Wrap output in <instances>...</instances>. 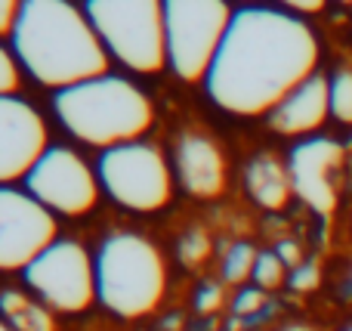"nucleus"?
I'll use <instances>...</instances> for the list:
<instances>
[{"label": "nucleus", "mask_w": 352, "mask_h": 331, "mask_svg": "<svg viewBox=\"0 0 352 331\" xmlns=\"http://www.w3.org/2000/svg\"><path fill=\"white\" fill-rule=\"evenodd\" d=\"M318 53L316 31L287 6H238L204 90L229 115L269 118L318 74Z\"/></svg>", "instance_id": "nucleus-1"}, {"label": "nucleus", "mask_w": 352, "mask_h": 331, "mask_svg": "<svg viewBox=\"0 0 352 331\" xmlns=\"http://www.w3.org/2000/svg\"><path fill=\"white\" fill-rule=\"evenodd\" d=\"M6 47L22 62L25 74L56 93L111 74V56L84 6L65 0H25Z\"/></svg>", "instance_id": "nucleus-2"}, {"label": "nucleus", "mask_w": 352, "mask_h": 331, "mask_svg": "<svg viewBox=\"0 0 352 331\" xmlns=\"http://www.w3.org/2000/svg\"><path fill=\"white\" fill-rule=\"evenodd\" d=\"M53 111L74 140L102 152L140 142L155 124L148 93L124 74H102L56 93Z\"/></svg>", "instance_id": "nucleus-3"}, {"label": "nucleus", "mask_w": 352, "mask_h": 331, "mask_svg": "<svg viewBox=\"0 0 352 331\" xmlns=\"http://www.w3.org/2000/svg\"><path fill=\"white\" fill-rule=\"evenodd\" d=\"M96 257V297L121 319L155 313L167 291V260L152 239L140 233H111Z\"/></svg>", "instance_id": "nucleus-4"}, {"label": "nucleus", "mask_w": 352, "mask_h": 331, "mask_svg": "<svg viewBox=\"0 0 352 331\" xmlns=\"http://www.w3.org/2000/svg\"><path fill=\"white\" fill-rule=\"evenodd\" d=\"M102 47L133 74L167 68L164 3L158 0H90L84 6Z\"/></svg>", "instance_id": "nucleus-5"}, {"label": "nucleus", "mask_w": 352, "mask_h": 331, "mask_svg": "<svg viewBox=\"0 0 352 331\" xmlns=\"http://www.w3.org/2000/svg\"><path fill=\"white\" fill-rule=\"evenodd\" d=\"M232 10L223 0H167V68L186 84L207 81L232 25Z\"/></svg>", "instance_id": "nucleus-6"}, {"label": "nucleus", "mask_w": 352, "mask_h": 331, "mask_svg": "<svg viewBox=\"0 0 352 331\" xmlns=\"http://www.w3.org/2000/svg\"><path fill=\"white\" fill-rule=\"evenodd\" d=\"M96 177L115 204L136 214H152L170 202L176 173L158 146L140 140L99 155Z\"/></svg>", "instance_id": "nucleus-7"}, {"label": "nucleus", "mask_w": 352, "mask_h": 331, "mask_svg": "<svg viewBox=\"0 0 352 331\" xmlns=\"http://www.w3.org/2000/svg\"><path fill=\"white\" fill-rule=\"evenodd\" d=\"M25 288L53 313H84L96 297V257L80 242L59 239L22 273Z\"/></svg>", "instance_id": "nucleus-8"}, {"label": "nucleus", "mask_w": 352, "mask_h": 331, "mask_svg": "<svg viewBox=\"0 0 352 331\" xmlns=\"http://www.w3.org/2000/svg\"><path fill=\"white\" fill-rule=\"evenodd\" d=\"M22 189L62 217H84L99 202V177L72 146H50L25 177Z\"/></svg>", "instance_id": "nucleus-9"}, {"label": "nucleus", "mask_w": 352, "mask_h": 331, "mask_svg": "<svg viewBox=\"0 0 352 331\" xmlns=\"http://www.w3.org/2000/svg\"><path fill=\"white\" fill-rule=\"evenodd\" d=\"M59 242V223L50 208L19 186H0V270L25 273Z\"/></svg>", "instance_id": "nucleus-10"}, {"label": "nucleus", "mask_w": 352, "mask_h": 331, "mask_svg": "<svg viewBox=\"0 0 352 331\" xmlns=\"http://www.w3.org/2000/svg\"><path fill=\"white\" fill-rule=\"evenodd\" d=\"M50 149L43 115L22 96H0V183H25Z\"/></svg>", "instance_id": "nucleus-11"}, {"label": "nucleus", "mask_w": 352, "mask_h": 331, "mask_svg": "<svg viewBox=\"0 0 352 331\" xmlns=\"http://www.w3.org/2000/svg\"><path fill=\"white\" fill-rule=\"evenodd\" d=\"M346 164V146L334 136H309L300 140L287 155L294 195L309 204L316 214L328 217L337 208V180Z\"/></svg>", "instance_id": "nucleus-12"}, {"label": "nucleus", "mask_w": 352, "mask_h": 331, "mask_svg": "<svg viewBox=\"0 0 352 331\" xmlns=\"http://www.w3.org/2000/svg\"><path fill=\"white\" fill-rule=\"evenodd\" d=\"M173 173L182 192L201 202H213L226 192L229 164L217 140L198 130H186L176 136L173 146Z\"/></svg>", "instance_id": "nucleus-13"}, {"label": "nucleus", "mask_w": 352, "mask_h": 331, "mask_svg": "<svg viewBox=\"0 0 352 331\" xmlns=\"http://www.w3.org/2000/svg\"><path fill=\"white\" fill-rule=\"evenodd\" d=\"M331 118V78L312 74L309 81L297 87L281 105L269 111V130L281 136H316L322 124Z\"/></svg>", "instance_id": "nucleus-14"}, {"label": "nucleus", "mask_w": 352, "mask_h": 331, "mask_svg": "<svg viewBox=\"0 0 352 331\" xmlns=\"http://www.w3.org/2000/svg\"><path fill=\"white\" fill-rule=\"evenodd\" d=\"M244 189L260 208L266 211H281L294 195L291 171L281 158L269 152H260L244 164Z\"/></svg>", "instance_id": "nucleus-15"}, {"label": "nucleus", "mask_w": 352, "mask_h": 331, "mask_svg": "<svg viewBox=\"0 0 352 331\" xmlns=\"http://www.w3.org/2000/svg\"><path fill=\"white\" fill-rule=\"evenodd\" d=\"M3 319L12 331H56V316L50 307H43L37 297H28L25 291L6 288L0 297Z\"/></svg>", "instance_id": "nucleus-16"}, {"label": "nucleus", "mask_w": 352, "mask_h": 331, "mask_svg": "<svg viewBox=\"0 0 352 331\" xmlns=\"http://www.w3.org/2000/svg\"><path fill=\"white\" fill-rule=\"evenodd\" d=\"M256 257H260V251H256L250 242H235L223 257V279L232 285H241V282H248V279H254Z\"/></svg>", "instance_id": "nucleus-17"}, {"label": "nucleus", "mask_w": 352, "mask_h": 331, "mask_svg": "<svg viewBox=\"0 0 352 331\" xmlns=\"http://www.w3.org/2000/svg\"><path fill=\"white\" fill-rule=\"evenodd\" d=\"M331 118L352 127V68H337L331 74Z\"/></svg>", "instance_id": "nucleus-18"}, {"label": "nucleus", "mask_w": 352, "mask_h": 331, "mask_svg": "<svg viewBox=\"0 0 352 331\" xmlns=\"http://www.w3.org/2000/svg\"><path fill=\"white\" fill-rule=\"evenodd\" d=\"M285 282H287L285 260H281L275 251H260L256 266H254V285L263 291H272V288H281Z\"/></svg>", "instance_id": "nucleus-19"}, {"label": "nucleus", "mask_w": 352, "mask_h": 331, "mask_svg": "<svg viewBox=\"0 0 352 331\" xmlns=\"http://www.w3.org/2000/svg\"><path fill=\"white\" fill-rule=\"evenodd\" d=\"M210 235L204 233V229H188L186 235L179 239V248H176V254H179V264L182 266H201L207 257H210Z\"/></svg>", "instance_id": "nucleus-20"}, {"label": "nucleus", "mask_w": 352, "mask_h": 331, "mask_svg": "<svg viewBox=\"0 0 352 331\" xmlns=\"http://www.w3.org/2000/svg\"><path fill=\"white\" fill-rule=\"evenodd\" d=\"M22 62L16 59L10 47H0V96H19V87H22Z\"/></svg>", "instance_id": "nucleus-21"}, {"label": "nucleus", "mask_w": 352, "mask_h": 331, "mask_svg": "<svg viewBox=\"0 0 352 331\" xmlns=\"http://www.w3.org/2000/svg\"><path fill=\"white\" fill-rule=\"evenodd\" d=\"M266 307H269L266 291L254 285V288H241V291H238L235 303H232V313H235V319H244V316H248V319L254 322Z\"/></svg>", "instance_id": "nucleus-22"}, {"label": "nucleus", "mask_w": 352, "mask_h": 331, "mask_svg": "<svg viewBox=\"0 0 352 331\" xmlns=\"http://www.w3.org/2000/svg\"><path fill=\"white\" fill-rule=\"evenodd\" d=\"M219 303H223V285H217V282L198 285V291H195V313L207 316L213 310H219Z\"/></svg>", "instance_id": "nucleus-23"}, {"label": "nucleus", "mask_w": 352, "mask_h": 331, "mask_svg": "<svg viewBox=\"0 0 352 331\" xmlns=\"http://www.w3.org/2000/svg\"><path fill=\"white\" fill-rule=\"evenodd\" d=\"M287 285L294 291H312L318 285V266L316 264H300L297 270L287 276Z\"/></svg>", "instance_id": "nucleus-24"}, {"label": "nucleus", "mask_w": 352, "mask_h": 331, "mask_svg": "<svg viewBox=\"0 0 352 331\" xmlns=\"http://www.w3.org/2000/svg\"><path fill=\"white\" fill-rule=\"evenodd\" d=\"M19 16H22V3L19 0H0V34L10 41L12 31L19 25Z\"/></svg>", "instance_id": "nucleus-25"}, {"label": "nucleus", "mask_w": 352, "mask_h": 331, "mask_svg": "<svg viewBox=\"0 0 352 331\" xmlns=\"http://www.w3.org/2000/svg\"><path fill=\"white\" fill-rule=\"evenodd\" d=\"M275 254L285 260V266H294V270L300 266V248L294 245V242H278V245H275Z\"/></svg>", "instance_id": "nucleus-26"}, {"label": "nucleus", "mask_w": 352, "mask_h": 331, "mask_svg": "<svg viewBox=\"0 0 352 331\" xmlns=\"http://www.w3.org/2000/svg\"><path fill=\"white\" fill-rule=\"evenodd\" d=\"M287 10L294 12V16H312V12H322L324 10V3L322 0H316V3H300V0H294V3H287Z\"/></svg>", "instance_id": "nucleus-27"}, {"label": "nucleus", "mask_w": 352, "mask_h": 331, "mask_svg": "<svg viewBox=\"0 0 352 331\" xmlns=\"http://www.w3.org/2000/svg\"><path fill=\"white\" fill-rule=\"evenodd\" d=\"M340 295H343V301H352V273L346 276V285H343V291H340Z\"/></svg>", "instance_id": "nucleus-28"}, {"label": "nucleus", "mask_w": 352, "mask_h": 331, "mask_svg": "<svg viewBox=\"0 0 352 331\" xmlns=\"http://www.w3.org/2000/svg\"><path fill=\"white\" fill-rule=\"evenodd\" d=\"M278 331H316L312 325H285V328H278Z\"/></svg>", "instance_id": "nucleus-29"}, {"label": "nucleus", "mask_w": 352, "mask_h": 331, "mask_svg": "<svg viewBox=\"0 0 352 331\" xmlns=\"http://www.w3.org/2000/svg\"><path fill=\"white\" fill-rule=\"evenodd\" d=\"M0 331H12V328H10V325H6V322H3V325H0Z\"/></svg>", "instance_id": "nucleus-30"}, {"label": "nucleus", "mask_w": 352, "mask_h": 331, "mask_svg": "<svg viewBox=\"0 0 352 331\" xmlns=\"http://www.w3.org/2000/svg\"><path fill=\"white\" fill-rule=\"evenodd\" d=\"M343 331H352V325H346V328H343Z\"/></svg>", "instance_id": "nucleus-31"}]
</instances>
